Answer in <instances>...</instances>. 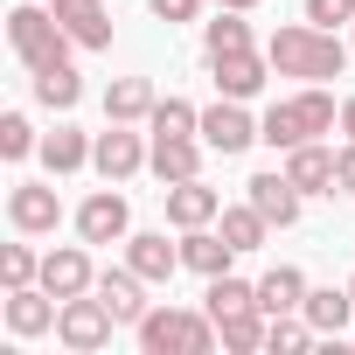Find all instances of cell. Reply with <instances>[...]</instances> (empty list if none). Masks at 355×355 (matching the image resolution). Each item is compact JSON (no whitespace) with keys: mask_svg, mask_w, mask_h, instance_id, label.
<instances>
[{"mask_svg":"<svg viewBox=\"0 0 355 355\" xmlns=\"http://www.w3.org/2000/svg\"><path fill=\"white\" fill-rule=\"evenodd\" d=\"M348 49H355V42H341L334 28H313V21H286V28H272V42H265L272 70H279V77H300V84L341 77V70H348Z\"/></svg>","mask_w":355,"mask_h":355,"instance_id":"obj_1","label":"cell"},{"mask_svg":"<svg viewBox=\"0 0 355 355\" xmlns=\"http://www.w3.org/2000/svg\"><path fill=\"white\" fill-rule=\"evenodd\" d=\"M334 98L320 91V84H306V91H293V98H279L265 119H258V139L272 146V153H293V146H306V139H320V132H334Z\"/></svg>","mask_w":355,"mask_h":355,"instance_id":"obj_2","label":"cell"},{"mask_svg":"<svg viewBox=\"0 0 355 355\" xmlns=\"http://www.w3.org/2000/svg\"><path fill=\"white\" fill-rule=\"evenodd\" d=\"M132 341H139L146 355H209L223 334H216L209 306H202V313H189V306H146V320L132 327Z\"/></svg>","mask_w":355,"mask_h":355,"instance_id":"obj_3","label":"cell"},{"mask_svg":"<svg viewBox=\"0 0 355 355\" xmlns=\"http://www.w3.org/2000/svg\"><path fill=\"white\" fill-rule=\"evenodd\" d=\"M8 49L21 56V70L35 77V70H49V63H70V28L56 21V8H28V0H21V8L8 15Z\"/></svg>","mask_w":355,"mask_h":355,"instance_id":"obj_4","label":"cell"},{"mask_svg":"<svg viewBox=\"0 0 355 355\" xmlns=\"http://www.w3.org/2000/svg\"><path fill=\"white\" fill-rule=\"evenodd\" d=\"M112 327H119V313H112L105 300H91V293L63 300V313H56V341H63L70 355H98V348H112Z\"/></svg>","mask_w":355,"mask_h":355,"instance_id":"obj_5","label":"cell"},{"mask_svg":"<svg viewBox=\"0 0 355 355\" xmlns=\"http://www.w3.org/2000/svg\"><path fill=\"white\" fill-rule=\"evenodd\" d=\"M146 139L132 132V125H119V119H105V132H98V146H91V167L105 174V182H132V174L146 167Z\"/></svg>","mask_w":355,"mask_h":355,"instance_id":"obj_6","label":"cell"},{"mask_svg":"<svg viewBox=\"0 0 355 355\" xmlns=\"http://www.w3.org/2000/svg\"><path fill=\"white\" fill-rule=\"evenodd\" d=\"M77 237H84V244H125V237H132V209H125L119 182H105V189L77 209Z\"/></svg>","mask_w":355,"mask_h":355,"instance_id":"obj_7","label":"cell"},{"mask_svg":"<svg viewBox=\"0 0 355 355\" xmlns=\"http://www.w3.org/2000/svg\"><path fill=\"white\" fill-rule=\"evenodd\" d=\"M251 139H258V119L244 112V98H216V105L202 112V146H209V153L230 160V153H244Z\"/></svg>","mask_w":355,"mask_h":355,"instance_id":"obj_8","label":"cell"},{"mask_svg":"<svg viewBox=\"0 0 355 355\" xmlns=\"http://www.w3.org/2000/svg\"><path fill=\"white\" fill-rule=\"evenodd\" d=\"M8 223H15L21 237H49V230L63 223L56 189H49V182H15V189H8Z\"/></svg>","mask_w":355,"mask_h":355,"instance_id":"obj_9","label":"cell"},{"mask_svg":"<svg viewBox=\"0 0 355 355\" xmlns=\"http://www.w3.org/2000/svg\"><path fill=\"white\" fill-rule=\"evenodd\" d=\"M209 70H216V91L223 98H258L265 91V77H272V56H258V49H223V56H209Z\"/></svg>","mask_w":355,"mask_h":355,"instance_id":"obj_10","label":"cell"},{"mask_svg":"<svg viewBox=\"0 0 355 355\" xmlns=\"http://www.w3.org/2000/svg\"><path fill=\"white\" fill-rule=\"evenodd\" d=\"M160 196H167V223H174V230H202V223L223 216V196L202 182V174H196V182H167Z\"/></svg>","mask_w":355,"mask_h":355,"instance_id":"obj_11","label":"cell"},{"mask_svg":"<svg viewBox=\"0 0 355 355\" xmlns=\"http://www.w3.org/2000/svg\"><path fill=\"white\" fill-rule=\"evenodd\" d=\"M244 189H251L244 202H251V209H258V216H265L272 230H293V223H300V202H306V196H300V189L286 182V167H279V174H251Z\"/></svg>","mask_w":355,"mask_h":355,"instance_id":"obj_12","label":"cell"},{"mask_svg":"<svg viewBox=\"0 0 355 355\" xmlns=\"http://www.w3.org/2000/svg\"><path fill=\"white\" fill-rule=\"evenodd\" d=\"M42 286H49L56 300L98 293V265H91V251H84V244H63V251H49V258H42Z\"/></svg>","mask_w":355,"mask_h":355,"instance_id":"obj_13","label":"cell"},{"mask_svg":"<svg viewBox=\"0 0 355 355\" xmlns=\"http://www.w3.org/2000/svg\"><path fill=\"white\" fill-rule=\"evenodd\" d=\"M56 313H63V300H56L49 286H15V293H8V334H21V341L49 334Z\"/></svg>","mask_w":355,"mask_h":355,"instance_id":"obj_14","label":"cell"},{"mask_svg":"<svg viewBox=\"0 0 355 355\" xmlns=\"http://www.w3.org/2000/svg\"><path fill=\"white\" fill-rule=\"evenodd\" d=\"M98 300L119 313V327H139V320H146V279H139L132 265H105V272H98Z\"/></svg>","mask_w":355,"mask_h":355,"instance_id":"obj_15","label":"cell"},{"mask_svg":"<svg viewBox=\"0 0 355 355\" xmlns=\"http://www.w3.org/2000/svg\"><path fill=\"white\" fill-rule=\"evenodd\" d=\"M125 265H132L146 286H167L174 265H182V244H167L160 230H132V237H125Z\"/></svg>","mask_w":355,"mask_h":355,"instance_id":"obj_16","label":"cell"},{"mask_svg":"<svg viewBox=\"0 0 355 355\" xmlns=\"http://www.w3.org/2000/svg\"><path fill=\"white\" fill-rule=\"evenodd\" d=\"M146 167L160 174V182H196V174H202V132H182V139L153 132V153H146Z\"/></svg>","mask_w":355,"mask_h":355,"instance_id":"obj_17","label":"cell"},{"mask_svg":"<svg viewBox=\"0 0 355 355\" xmlns=\"http://www.w3.org/2000/svg\"><path fill=\"white\" fill-rule=\"evenodd\" d=\"M286 182H293L300 196H334V146H320V139L293 146V153H286Z\"/></svg>","mask_w":355,"mask_h":355,"instance_id":"obj_18","label":"cell"},{"mask_svg":"<svg viewBox=\"0 0 355 355\" xmlns=\"http://www.w3.org/2000/svg\"><path fill=\"white\" fill-rule=\"evenodd\" d=\"M56 21L70 28L77 49H112V15H105V0H56Z\"/></svg>","mask_w":355,"mask_h":355,"instance_id":"obj_19","label":"cell"},{"mask_svg":"<svg viewBox=\"0 0 355 355\" xmlns=\"http://www.w3.org/2000/svg\"><path fill=\"white\" fill-rule=\"evenodd\" d=\"M153 84L146 77H112L105 84V119H119V125H139V119H153Z\"/></svg>","mask_w":355,"mask_h":355,"instance_id":"obj_20","label":"cell"},{"mask_svg":"<svg viewBox=\"0 0 355 355\" xmlns=\"http://www.w3.org/2000/svg\"><path fill=\"white\" fill-rule=\"evenodd\" d=\"M230 258H237V244H230L223 230H216V237H209V223H202V230H182V265H189V272L216 279V272H230Z\"/></svg>","mask_w":355,"mask_h":355,"instance_id":"obj_21","label":"cell"},{"mask_svg":"<svg viewBox=\"0 0 355 355\" xmlns=\"http://www.w3.org/2000/svg\"><path fill=\"white\" fill-rule=\"evenodd\" d=\"M258 306H265V313H300V306H306V272H300V265H272V272L258 279Z\"/></svg>","mask_w":355,"mask_h":355,"instance_id":"obj_22","label":"cell"},{"mask_svg":"<svg viewBox=\"0 0 355 355\" xmlns=\"http://www.w3.org/2000/svg\"><path fill=\"white\" fill-rule=\"evenodd\" d=\"M91 132H77V125H56L49 139H42V167L49 174H77V167H91Z\"/></svg>","mask_w":355,"mask_h":355,"instance_id":"obj_23","label":"cell"},{"mask_svg":"<svg viewBox=\"0 0 355 355\" xmlns=\"http://www.w3.org/2000/svg\"><path fill=\"white\" fill-rule=\"evenodd\" d=\"M300 313L313 320V334H341L348 313H355V293H348V286H341V293H334V286H306V306H300Z\"/></svg>","mask_w":355,"mask_h":355,"instance_id":"obj_24","label":"cell"},{"mask_svg":"<svg viewBox=\"0 0 355 355\" xmlns=\"http://www.w3.org/2000/svg\"><path fill=\"white\" fill-rule=\"evenodd\" d=\"M216 334H223V348H230V355H251V348H265V334H272V313H265V306L223 313V320H216Z\"/></svg>","mask_w":355,"mask_h":355,"instance_id":"obj_25","label":"cell"},{"mask_svg":"<svg viewBox=\"0 0 355 355\" xmlns=\"http://www.w3.org/2000/svg\"><path fill=\"white\" fill-rule=\"evenodd\" d=\"M77 98H84V77H77L70 63L35 70V105H49V112H77Z\"/></svg>","mask_w":355,"mask_h":355,"instance_id":"obj_26","label":"cell"},{"mask_svg":"<svg viewBox=\"0 0 355 355\" xmlns=\"http://www.w3.org/2000/svg\"><path fill=\"white\" fill-rule=\"evenodd\" d=\"M202 306H209V320H223V313H244V306H258V286H251V279H230V272H216V279H209V293H202Z\"/></svg>","mask_w":355,"mask_h":355,"instance_id":"obj_27","label":"cell"},{"mask_svg":"<svg viewBox=\"0 0 355 355\" xmlns=\"http://www.w3.org/2000/svg\"><path fill=\"white\" fill-rule=\"evenodd\" d=\"M202 49H209V56H223V49H251V21H244V8H223L216 21H202Z\"/></svg>","mask_w":355,"mask_h":355,"instance_id":"obj_28","label":"cell"},{"mask_svg":"<svg viewBox=\"0 0 355 355\" xmlns=\"http://www.w3.org/2000/svg\"><path fill=\"white\" fill-rule=\"evenodd\" d=\"M146 132H167V139L202 132V112H196L189 98H160V105H153V119H146Z\"/></svg>","mask_w":355,"mask_h":355,"instance_id":"obj_29","label":"cell"},{"mask_svg":"<svg viewBox=\"0 0 355 355\" xmlns=\"http://www.w3.org/2000/svg\"><path fill=\"white\" fill-rule=\"evenodd\" d=\"M223 237H230L237 251H258V244L272 237V223H265V216H258L251 202H237V209H223Z\"/></svg>","mask_w":355,"mask_h":355,"instance_id":"obj_30","label":"cell"},{"mask_svg":"<svg viewBox=\"0 0 355 355\" xmlns=\"http://www.w3.org/2000/svg\"><path fill=\"white\" fill-rule=\"evenodd\" d=\"M306 341H313V320H306V313H272V334H265L272 355H300Z\"/></svg>","mask_w":355,"mask_h":355,"instance_id":"obj_31","label":"cell"},{"mask_svg":"<svg viewBox=\"0 0 355 355\" xmlns=\"http://www.w3.org/2000/svg\"><path fill=\"white\" fill-rule=\"evenodd\" d=\"M0 279H8V293L15 286H42V258L28 244H8V251H0Z\"/></svg>","mask_w":355,"mask_h":355,"instance_id":"obj_32","label":"cell"},{"mask_svg":"<svg viewBox=\"0 0 355 355\" xmlns=\"http://www.w3.org/2000/svg\"><path fill=\"white\" fill-rule=\"evenodd\" d=\"M0 153H8V160H28V153H42V139H35V125H28L21 112H8V119H0Z\"/></svg>","mask_w":355,"mask_h":355,"instance_id":"obj_33","label":"cell"},{"mask_svg":"<svg viewBox=\"0 0 355 355\" xmlns=\"http://www.w3.org/2000/svg\"><path fill=\"white\" fill-rule=\"evenodd\" d=\"M306 21L313 28H341V21H355V0H306Z\"/></svg>","mask_w":355,"mask_h":355,"instance_id":"obj_34","label":"cell"},{"mask_svg":"<svg viewBox=\"0 0 355 355\" xmlns=\"http://www.w3.org/2000/svg\"><path fill=\"white\" fill-rule=\"evenodd\" d=\"M146 8H153L160 21H196V15H202V0H146Z\"/></svg>","mask_w":355,"mask_h":355,"instance_id":"obj_35","label":"cell"},{"mask_svg":"<svg viewBox=\"0 0 355 355\" xmlns=\"http://www.w3.org/2000/svg\"><path fill=\"white\" fill-rule=\"evenodd\" d=\"M334 189H341V196H355V139L334 153Z\"/></svg>","mask_w":355,"mask_h":355,"instance_id":"obj_36","label":"cell"},{"mask_svg":"<svg viewBox=\"0 0 355 355\" xmlns=\"http://www.w3.org/2000/svg\"><path fill=\"white\" fill-rule=\"evenodd\" d=\"M341 132L355 139V98H341Z\"/></svg>","mask_w":355,"mask_h":355,"instance_id":"obj_37","label":"cell"},{"mask_svg":"<svg viewBox=\"0 0 355 355\" xmlns=\"http://www.w3.org/2000/svg\"><path fill=\"white\" fill-rule=\"evenodd\" d=\"M216 8H244V15H251V8H258V0H216Z\"/></svg>","mask_w":355,"mask_h":355,"instance_id":"obj_38","label":"cell"},{"mask_svg":"<svg viewBox=\"0 0 355 355\" xmlns=\"http://www.w3.org/2000/svg\"><path fill=\"white\" fill-rule=\"evenodd\" d=\"M348 42H355V21H348Z\"/></svg>","mask_w":355,"mask_h":355,"instance_id":"obj_39","label":"cell"},{"mask_svg":"<svg viewBox=\"0 0 355 355\" xmlns=\"http://www.w3.org/2000/svg\"><path fill=\"white\" fill-rule=\"evenodd\" d=\"M348 293H355V279H348Z\"/></svg>","mask_w":355,"mask_h":355,"instance_id":"obj_40","label":"cell"}]
</instances>
